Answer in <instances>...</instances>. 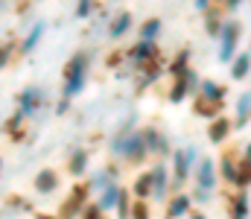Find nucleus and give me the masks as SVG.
Instances as JSON below:
<instances>
[{"label":"nucleus","instance_id":"nucleus-1","mask_svg":"<svg viewBox=\"0 0 251 219\" xmlns=\"http://www.w3.org/2000/svg\"><path fill=\"white\" fill-rule=\"evenodd\" d=\"M85 73H88V56L79 53L70 59L67 65V76H64V97H76L85 85Z\"/></svg>","mask_w":251,"mask_h":219},{"label":"nucleus","instance_id":"nucleus-2","mask_svg":"<svg viewBox=\"0 0 251 219\" xmlns=\"http://www.w3.org/2000/svg\"><path fill=\"white\" fill-rule=\"evenodd\" d=\"M219 38H222L219 59H222V62H231V59H234V50H237V38H240V24H237V21H225Z\"/></svg>","mask_w":251,"mask_h":219},{"label":"nucleus","instance_id":"nucleus-3","mask_svg":"<svg viewBox=\"0 0 251 219\" xmlns=\"http://www.w3.org/2000/svg\"><path fill=\"white\" fill-rule=\"evenodd\" d=\"M193 158H196V149H193V146L184 149V152H176V175H173V184H176V187H178V184H184Z\"/></svg>","mask_w":251,"mask_h":219},{"label":"nucleus","instance_id":"nucleus-4","mask_svg":"<svg viewBox=\"0 0 251 219\" xmlns=\"http://www.w3.org/2000/svg\"><path fill=\"white\" fill-rule=\"evenodd\" d=\"M213 184H216V175H213V161H210V158H201V161H199V190L210 193V190H213Z\"/></svg>","mask_w":251,"mask_h":219},{"label":"nucleus","instance_id":"nucleus-5","mask_svg":"<svg viewBox=\"0 0 251 219\" xmlns=\"http://www.w3.org/2000/svg\"><path fill=\"white\" fill-rule=\"evenodd\" d=\"M123 155L128 161H143V155H146V141H143V135H128V141L123 146Z\"/></svg>","mask_w":251,"mask_h":219},{"label":"nucleus","instance_id":"nucleus-6","mask_svg":"<svg viewBox=\"0 0 251 219\" xmlns=\"http://www.w3.org/2000/svg\"><path fill=\"white\" fill-rule=\"evenodd\" d=\"M59 187V175L53 172V170H41L38 175H35V190L38 193H53Z\"/></svg>","mask_w":251,"mask_h":219},{"label":"nucleus","instance_id":"nucleus-7","mask_svg":"<svg viewBox=\"0 0 251 219\" xmlns=\"http://www.w3.org/2000/svg\"><path fill=\"white\" fill-rule=\"evenodd\" d=\"M38 105H41V91L38 88H26L21 94V114H32Z\"/></svg>","mask_w":251,"mask_h":219},{"label":"nucleus","instance_id":"nucleus-8","mask_svg":"<svg viewBox=\"0 0 251 219\" xmlns=\"http://www.w3.org/2000/svg\"><path fill=\"white\" fill-rule=\"evenodd\" d=\"M228 132H231V123H228L225 117H216L213 126H210V141H213V144H222V141L228 138Z\"/></svg>","mask_w":251,"mask_h":219},{"label":"nucleus","instance_id":"nucleus-9","mask_svg":"<svg viewBox=\"0 0 251 219\" xmlns=\"http://www.w3.org/2000/svg\"><path fill=\"white\" fill-rule=\"evenodd\" d=\"M152 178H155V193H152V196H155V199H161V196L167 193V184H170V181H167V167H164V164H158V167L152 170Z\"/></svg>","mask_w":251,"mask_h":219},{"label":"nucleus","instance_id":"nucleus-10","mask_svg":"<svg viewBox=\"0 0 251 219\" xmlns=\"http://www.w3.org/2000/svg\"><path fill=\"white\" fill-rule=\"evenodd\" d=\"M199 91H201V97H204V99H210V102H219V99L225 97V88H219L216 82H201V88H199Z\"/></svg>","mask_w":251,"mask_h":219},{"label":"nucleus","instance_id":"nucleus-11","mask_svg":"<svg viewBox=\"0 0 251 219\" xmlns=\"http://www.w3.org/2000/svg\"><path fill=\"white\" fill-rule=\"evenodd\" d=\"M152 53H155V44H152V41H140V44L128 53V59H131V62H143V59H149Z\"/></svg>","mask_w":251,"mask_h":219},{"label":"nucleus","instance_id":"nucleus-12","mask_svg":"<svg viewBox=\"0 0 251 219\" xmlns=\"http://www.w3.org/2000/svg\"><path fill=\"white\" fill-rule=\"evenodd\" d=\"M120 193H123V190H117L114 184H108V187H105V193H102V199H100V208H102V211L114 208V205L120 202Z\"/></svg>","mask_w":251,"mask_h":219},{"label":"nucleus","instance_id":"nucleus-13","mask_svg":"<svg viewBox=\"0 0 251 219\" xmlns=\"http://www.w3.org/2000/svg\"><path fill=\"white\" fill-rule=\"evenodd\" d=\"M249 68H251V56H249V53H243V56H237V59H234L231 76H234V79H243V76L249 73Z\"/></svg>","mask_w":251,"mask_h":219},{"label":"nucleus","instance_id":"nucleus-14","mask_svg":"<svg viewBox=\"0 0 251 219\" xmlns=\"http://www.w3.org/2000/svg\"><path fill=\"white\" fill-rule=\"evenodd\" d=\"M134 193H137V196H149V193H155V178H152V172H146V175L137 178Z\"/></svg>","mask_w":251,"mask_h":219},{"label":"nucleus","instance_id":"nucleus-15","mask_svg":"<svg viewBox=\"0 0 251 219\" xmlns=\"http://www.w3.org/2000/svg\"><path fill=\"white\" fill-rule=\"evenodd\" d=\"M158 29H161V21H158V18H152V21H146V24L140 26V41H155V35H158Z\"/></svg>","mask_w":251,"mask_h":219},{"label":"nucleus","instance_id":"nucleus-16","mask_svg":"<svg viewBox=\"0 0 251 219\" xmlns=\"http://www.w3.org/2000/svg\"><path fill=\"white\" fill-rule=\"evenodd\" d=\"M128 26H131V15L123 12V15H117V21H114V26H111V32H108V35H111V38H120Z\"/></svg>","mask_w":251,"mask_h":219},{"label":"nucleus","instance_id":"nucleus-17","mask_svg":"<svg viewBox=\"0 0 251 219\" xmlns=\"http://www.w3.org/2000/svg\"><path fill=\"white\" fill-rule=\"evenodd\" d=\"M237 111H240V120H237V123L243 126V123L251 117V94H243V97H240V102H237Z\"/></svg>","mask_w":251,"mask_h":219},{"label":"nucleus","instance_id":"nucleus-18","mask_svg":"<svg viewBox=\"0 0 251 219\" xmlns=\"http://www.w3.org/2000/svg\"><path fill=\"white\" fill-rule=\"evenodd\" d=\"M187 91H190V85L184 79H178V82L173 85V91H170V99H173V102H181V99L187 97Z\"/></svg>","mask_w":251,"mask_h":219},{"label":"nucleus","instance_id":"nucleus-19","mask_svg":"<svg viewBox=\"0 0 251 219\" xmlns=\"http://www.w3.org/2000/svg\"><path fill=\"white\" fill-rule=\"evenodd\" d=\"M187 208H190V199H187V196H178V199L170 205V217H184V214H187Z\"/></svg>","mask_w":251,"mask_h":219},{"label":"nucleus","instance_id":"nucleus-20","mask_svg":"<svg viewBox=\"0 0 251 219\" xmlns=\"http://www.w3.org/2000/svg\"><path fill=\"white\" fill-rule=\"evenodd\" d=\"M85 167H88V155H85V152H76L73 161H70V172H73V175H82Z\"/></svg>","mask_w":251,"mask_h":219},{"label":"nucleus","instance_id":"nucleus-21","mask_svg":"<svg viewBox=\"0 0 251 219\" xmlns=\"http://www.w3.org/2000/svg\"><path fill=\"white\" fill-rule=\"evenodd\" d=\"M41 32H44V24H35V29H32V32L26 35V41H24V50H26V53H29V50H32V47L38 44V38H41Z\"/></svg>","mask_w":251,"mask_h":219},{"label":"nucleus","instance_id":"nucleus-22","mask_svg":"<svg viewBox=\"0 0 251 219\" xmlns=\"http://www.w3.org/2000/svg\"><path fill=\"white\" fill-rule=\"evenodd\" d=\"M131 208H134V205H128V193H120V202H117V214H120V219H128Z\"/></svg>","mask_w":251,"mask_h":219},{"label":"nucleus","instance_id":"nucleus-23","mask_svg":"<svg viewBox=\"0 0 251 219\" xmlns=\"http://www.w3.org/2000/svg\"><path fill=\"white\" fill-rule=\"evenodd\" d=\"M222 26H225V24H219V15L210 12V15H207V32H210V35H222Z\"/></svg>","mask_w":251,"mask_h":219},{"label":"nucleus","instance_id":"nucleus-24","mask_svg":"<svg viewBox=\"0 0 251 219\" xmlns=\"http://www.w3.org/2000/svg\"><path fill=\"white\" fill-rule=\"evenodd\" d=\"M234 217H249V196H240L234 202Z\"/></svg>","mask_w":251,"mask_h":219},{"label":"nucleus","instance_id":"nucleus-25","mask_svg":"<svg viewBox=\"0 0 251 219\" xmlns=\"http://www.w3.org/2000/svg\"><path fill=\"white\" fill-rule=\"evenodd\" d=\"M222 172H225V178H228V181H234V184H237L240 172H237V167H234L231 161H222Z\"/></svg>","mask_w":251,"mask_h":219},{"label":"nucleus","instance_id":"nucleus-26","mask_svg":"<svg viewBox=\"0 0 251 219\" xmlns=\"http://www.w3.org/2000/svg\"><path fill=\"white\" fill-rule=\"evenodd\" d=\"M91 15V0H79L76 3V18H88Z\"/></svg>","mask_w":251,"mask_h":219},{"label":"nucleus","instance_id":"nucleus-27","mask_svg":"<svg viewBox=\"0 0 251 219\" xmlns=\"http://www.w3.org/2000/svg\"><path fill=\"white\" fill-rule=\"evenodd\" d=\"M237 184H240V187H246V184H251V164H243V172H240Z\"/></svg>","mask_w":251,"mask_h":219},{"label":"nucleus","instance_id":"nucleus-28","mask_svg":"<svg viewBox=\"0 0 251 219\" xmlns=\"http://www.w3.org/2000/svg\"><path fill=\"white\" fill-rule=\"evenodd\" d=\"M131 217H134V219H146V205H143V202H137V205L131 208Z\"/></svg>","mask_w":251,"mask_h":219},{"label":"nucleus","instance_id":"nucleus-29","mask_svg":"<svg viewBox=\"0 0 251 219\" xmlns=\"http://www.w3.org/2000/svg\"><path fill=\"white\" fill-rule=\"evenodd\" d=\"M100 211H102L100 205H94V208H88V211H85V219H100Z\"/></svg>","mask_w":251,"mask_h":219},{"label":"nucleus","instance_id":"nucleus-30","mask_svg":"<svg viewBox=\"0 0 251 219\" xmlns=\"http://www.w3.org/2000/svg\"><path fill=\"white\" fill-rule=\"evenodd\" d=\"M102 184H108V178H105V172H100V175L94 178V187H102Z\"/></svg>","mask_w":251,"mask_h":219},{"label":"nucleus","instance_id":"nucleus-31","mask_svg":"<svg viewBox=\"0 0 251 219\" xmlns=\"http://www.w3.org/2000/svg\"><path fill=\"white\" fill-rule=\"evenodd\" d=\"M9 53H12V44L3 47V65H9Z\"/></svg>","mask_w":251,"mask_h":219},{"label":"nucleus","instance_id":"nucleus-32","mask_svg":"<svg viewBox=\"0 0 251 219\" xmlns=\"http://www.w3.org/2000/svg\"><path fill=\"white\" fill-rule=\"evenodd\" d=\"M225 3H228V9H237L240 6V0H225Z\"/></svg>","mask_w":251,"mask_h":219},{"label":"nucleus","instance_id":"nucleus-33","mask_svg":"<svg viewBox=\"0 0 251 219\" xmlns=\"http://www.w3.org/2000/svg\"><path fill=\"white\" fill-rule=\"evenodd\" d=\"M246 164H251V144L246 146Z\"/></svg>","mask_w":251,"mask_h":219},{"label":"nucleus","instance_id":"nucleus-34","mask_svg":"<svg viewBox=\"0 0 251 219\" xmlns=\"http://www.w3.org/2000/svg\"><path fill=\"white\" fill-rule=\"evenodd\" d=\"M196 6H199V9H204V6H207V0H196Z\"/></svg>","mask_w":251,"mask_h":219},{"label":"nucleus","instance_id":"nucleus-35","mask_svg":"<svg viewBox=\"0 0 251 219\" xmlns=\"http://www.w3.org/2000/svg\"><path fill=\"white\" fill-rule=\"evenodd\" d=\"M190 219H204V217H201V214H193V217H190Z\"/></svg>","mask_w":251,"mask_h":219},{"label":"nucleus","instance_id":"nucleus-36","mask_svg":"<svg viewBox=\"0 0 251 219\" xmlns=\"http://www.w3.org/2000/svg\"><path fill=\"white\" fill-rule=\"evenodd\" d=\"M35 219H56V217H41V214H38V217H35Z\"/></svg>","mask_w":251,"mask_h":219},{"label":"nucleus","instance_id":"nucleus-37","mask_svg":"<svg viewBox=\"0 0 251 219\" xmlns=\"http://www.w3.org/2000/svg\"><path fill=\"white\" fill-rule=\"evenodd\" d=\"M231 219H246V217H231Z\"/></svg>","mask_w":251,"mask_h":219}]
</instances>
